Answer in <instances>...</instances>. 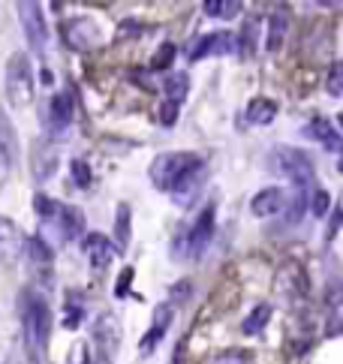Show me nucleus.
Returning <instances> with one entry per match:
<instances>
[{
    "label": "nucleus",
    "mask_w": 343,
    "mask_h": 364,
    "mask_svg": "<svg viewBox=\"0 0 343 364\" xmlns=\"http://www.w3.org/2000/svg\"><path fill=\"white\" fill-rule=\"evenodd\" d=\"M49 325H51V311L45 298L33 289H22V338L31 364H42L45 343H49Z\"/></svg>",
    "instance_id": "f257e3e1"
},
{
    "label": "nucleus",
    "mask_w": 343,
    "mask_h": 364,
    "mask_svg": "<svg viewBox=\"0 0 343 364\" xmlns=\"http://www.w3.org/2000/svg\"><path fill=\"white\" fill-rule=\"evenodd\" d=\"M214 220H217V205H205L199 211L196 223L187 226V232H181V238L175 241V259H199L208 250V244L214 238Z\"/></svg>",
    "instance_id": "f03ea898"
},
{
    "label": "nucleus",
    "mask_w": 343,
    "mask_h": 364,
    "mask_svg": "<svg viewBox=\"0 0 343 364\" xmlns=\"http://www.w3.org/2000/svg\"><path fill=\"white\" fill-rule=\"evenodd\" d=\"M36 85H33V72H31V58L24 51H15L6 60V99L12 108H27L33 103Z\"/></svg>",
    "instance_id": "7ed1b4c3"
},
{
    "label": "nucleus",
    "mask_w": 343,
    "mask_h": 364,
    "mask_svg": "<svg viewBox=\"0 0 343 364\" xmlns=\"http://www.w3.org/2000/svg\"><path fill=\"white\" fill-rule=\"evenodd\" d=\"M199 163H205V160L199 157V154H187V151L160 154V157L151 163V181H153V187H157V190H169V193H172V187H175L190 169H196Z\"/></svg>",
    "instance_id": "20e7f679"
},
{
    "label": "nucleus",
    "mask_w": 343,
    "mask_h": 364,
    "mask_svg": "<svg viewBox=\"0 0 343 364\" xmlns=\"http://www.w3.org/2000/svg\"><path fill=\"white\" fill-rule=\"evenodd\" d=\"M274 154H277V172L292 181L295 190H307L316 181L313 163H310V157H307L304 151H298V148H277Z\"/></svg>",
    "instance_id": "39448f33"
},
{
    "label": "nucleus",
    "mask_w": 343,
    "mask_h": 364,
    "mask_svg": "<svg viewBox=\"0 0 343 364\" xmlns=\"http://www.w3.org/2000/svg\"><path fill=\"white\" fill-rule=\"evenodd\" d=\"M94 343L99 349V361L112 364L117 347H121V322H117L115 313H99L94 320Z\"/></svg>",
    "instance_id": "423d86ee"
},
{
    "label": "nucleus",
    "mask_w": 343,
    "mask_h": 364,
    "mask_svg": "<svg viewBox=\"0 0 343 364\" xmlns=\"http://www.w3.org/2000/svg\"><path fill=\"white\" fill-rule=\"evenodd\" d=\"M238 51V36L235 33H226V31H217V33H202L190 42L187 49V58L190 60H202L205 54H232Z\"/></svg>",
    "instance_id": "0eeeda50"
},
{
    "label": "nucleus",
    "mask_w": 343,
    "mask_h": 364,
    "mask_svg": "<svg viewBox=\"0 0 343 364\" xmlns=\"http://www.w3.org/2000/svg\"><path fill=\"white\" fill-rule=\"evenodd\" d=\"M60 33H63V42H67L69 49H76V51H90V49H94V45L99 42L97 24L90 22V18H85V15L63 22Z\"/></svg>",
    "instance_id": "6e6552de"
},
{
    "label": "nucleus",
    "mask_w": 343,
    "mask_h": 364,
    "mask_svg": "<svg viewBox=\"0 0 343 364\" xmlns=\"http://www.w3.org/2000/svg\"><path fill=\"white\" fill-rule=\"evenodd\" d=\"M18 18H22V27H24V36H27V42H31V49L36 54H42L49 36H45V22H42L40 3H18Z\"/></svg>",
    "instance_id": "1a4fd4ad"
},
{
    "label": "nucleus",
    "mask_w": 343,
    "mask_h": 364,
    "mask_svg": "<svg viewBox=\"0 0 343 364\" xmlns=\"http://www.w3.org/2000/svg\"><path fill=\"white\" fill-rule=\"evenodd\" d=\"M72 124V97L67 90H60V94L51 97L49 103V112H45V126H49V133L54 139H63Z\"/></svg>",
    "instance_id": "9d476101"
},
{
    "label": "nucleus",
    "mask_w": 343,
    "mask_h": 364,
    "mask_svg": "<svg viewBox=\"0 0 343 364\" xmlns=\"http://www.w3.org/2000/svg\"><path fill=\"white\" fill-rule=\"evenodd\" d=\"M205 175H208V166L205 163H199L196 169H190L184 178L178 181L175 187H172V199H175V205L181 208H190L196 202V196L202 193V187H205Z\"/></svg>",
    "instance_id": "9b49d317"
},
{
    "label": "nucleus",
    "mask_w": 343,
    "mask_h": 364,
    "mask_svg": "<svg viewBox=\"0 0 343 364\" xmlns=\"http://www.w3.org/2000/svg\"><path fill=\"white\" fill-rule=\"evenodd\" d=\"M58 148L49 139H36L33 151H31V172L36 181H49L58 172Z\"/></svg>",
    "instance_id": "f8f14e48"
},
{
    "label": "nucleus",
    "mask_w": 343,
    "mask_h": 364,
    "mask_svg": "<svg viewBox=\"0 0 343 364\" xmlns=\"http://www.w3.org/2000/svg\"><path fill=\"white\" fill-rule=\"evenodd\" d=\"M169 325H172V307L169 304H160L157 311H153V322H151L148 334H144L142 343H139V349H142L144 358L153 356V349H157L160 343H162V338L169 334Z\"/></svg>",
    "instance_id": "ddd939ff"
},
{
    "label": "nucleus",
    "mask_w": 343,
    "mask_h": 364,
    "mask_svg": "<svg viewBox=\"0 0 343 364\" xmlns=\"http://www.w3.org/2000/svg\"><path fill=\"white\" fill-rule=\"evenodd\" d=\"M22 232L9 217H0V265H12L22 253Z\"/></svg>",
    "instance_id": "4468645a"
},
{
    "label": "nucleus",
    "mask_w": 343,
    "mask_h": 364,
    "mask_svg": "<svg viewBox=\"0 0 343 364\" xmlns=\"http://www.w3.org/2000/svg\"><path fill=\"white\" fill-rule=\"evenodd\" d=\"M115 244L106 238V235H99V232H90L87 238H85V253H87V262H90V268H97V271H103L108 262L115 259Z\"/></svg>",
    "instance_id": "2eb2a0df"
},
{
    "label": "nucleus",
    "mask_w": 343,
    "mask_h": 364,
    "mask_svg": "<svg viewBox=\"0 0 343 364\" xmlns=\"http://www.w3.org/2000/svg\"><path fill=\"white\" fill-rule=\"evenodd\" d=\"M283 208H286V196L280 187H265L250 199V211L256 217H274L283 211Z\"/></svg>",
    "instance_id": "dca6fc26"
},
{
    "label": "nucleus",
    "mask_w": 343,
    "mask_h": 364,
    "mask_svg": "<svg viewBox=\"0 0 343 364\" xmlns=\"http://www.w3.org/2000/svg\"><path fill=\"white\" fill-rule=\"evenodd\" d=\"M24 253H27V262H31V268L36 271V274H42V271H45V277L51 280V262H54V256H51V247L40 238V235H31V238L24 241Z\"/></svg>",
    "instance_id": "f3484780"
},
{
    "label": "nucleus",
    "mask_w": 343,
    "mask_h": 364,
    "mask_svg": "<svg viewBox=\"0 0 343 364\" xmlns=\"http://www.w3.org/2000/svg\"><path fill=\"white\" fill-rule=\"evenodd\" d=\"M85 232V214L76 205H63L60 208V235L63 241H76Z\"/></svg>",
    "instance_id": "a211bd4d"
},
{
    "label": "nucleus",
    "mask_w": 343,
    "mask_h": 364,
    "mask_svg": "<svg viewBox=\"0 0 343 364\" xmlns=\"http://www.w3.org/2000/svg\"><path fill=\"white\" fill-rule=\"evenodd\" d=\"M304 135H307V139H313V142H319V144H325L328 151H337L340 148L337 133L331 130V124L325 121V117H313V121L304 126Z\"/></svg>",
    "instance_id": "6ab92c4d"
},
{
    "label": "nucleus",
    "mask_w": 343,
    "mask_h": 364,
    "mask_svg": "<svg viewBox=\"0 0 343 364\" xmlns=\"http://www.w3.org/2000/svg\"><path fill=\"white\" fill-rule=\"evenodd\" d=\"M286 31H289V15L283 9H277V13H271L268 18V40H265V49L268 51H280V45L286 40Z\"/></svg>",
    "instance_id": "aec40b11"
},
{
    "label": "nucleus",
    "mask_w": 343,
    "mask_h": 364,
    "mask_svg": "<svg viewBox=\"0 0 343 364\" xmlns=\"http://www.w3.org/2000/svg\"><path fill=\"white\" fill-rule=\"evenodd\" d=\"M274 117H277V103H274V99H265V97L250 99V106H247V121L250 124L265 126V124L274 121Z\"/></svg>",
    "instance_id": "412c9836"
},
{
    "label": "nucleus",
    "mask_w": 343,
    "mask_h": 364,
    "mask_svg": "<svg viewBox=\"0 0 343 364\" xmlns=\"http://www.w3.org/2000/svg\"><path fill=\"white\" fill-rule=\"evenodd\" d=\"M115 247L117 250L130 247V205L126 202L117 205V214H115Z\"/></svg>",
    "instance_id": "4be33fe9"
},
{
    "label": "nucleus",
    "mask_w": 343,
    "mask_h": 364,
    "mask_svg": "<svg viewBox=\"0 0 343 364\" xmlns=\"http://www.w3.org/2000/svg\"><path fill=\"white\" fill-rule=\"evenodd\" d=\"M9 124H0V184L9 178V169H12V135H9Z\"/></svg>",
    "instance_id": "5701e85b"
},
{
    "label": "nucleus",
    "mask_w": 343,
    "mask_h": 364,
    "mask_svg": "<svg viewBox=\"0 0 343 364\" xmlns=\"http://www.w3.org/2000/svg\"><path fill=\"white\" fill-rule=\"evenodd\" d=\"M166 99H172V103H184L187 94H190V78H187V72H172V76L166 78Z\"/></svg>",
    "instance_id": "b1692460"
},
{
    "label": "nucleus",
    "mask_w": 343,
    "mask_h": 364,
    "mask_svg": "<svg viewBox=\"0 0 343 364\" xmlns=\"http://www.w3.org/2000/svg\"><path fill=\"white\" fill-rule=\"evenodd\" d=\"M268 320H271V304H256V307L250 311L247 320H244L241 331H244V334H259V331L268 325Z\"/></svg>",
    "instance_id": "393cba45"
},
{
    "label": "nucleus",
    "mask_w": 343,
    "mask_h": 364,
    "mask_svg": "<svg viewBox=\"0 0 343 364\" xmlns=\"http://www.w3.org/2000/svg\"><path fill=\"white\" fill-rule=\"evenodd\" d=\"M202 9H205V15H211V18H235L241 13V3L238 0H205Z\"/></svg>",
    "instance_id": "a878e982"
},
{
    "label": "nucleus",
    "mask_w": 343,
    "mask_h": 364,
    "mask_svg": "<svg viewBox=\"0 0 343 364\" xmlns=\"http://www.w3.org/2000/svg\"><path fill=\"white\" fill-rule=\"evenodd\" d=\"M325 90H328V97H343V60L331 63L328 78H325Z\"/></svg>",
    "instance_id": "bb28decb"
},
{
    "label": "nucleus",
    "mask_w": 343,
    "mask_h": 364,
    "mask_svg": "<svg viewBox=\"0 0 343 364\" xmlns=\"http://www.w3.org/2000/svg\"><path fill=\"white\" fill-rule=\"evenodd\" d=\"M304 208H307V190H295L292 202H289V211H286V223L292 226V223H298V220H301Z\"/></svg>",
    "instance_id": "cd10ccee"
},
{
    "label": "nucleus",
    "mask_w": 343,
    "mask_h": 364,
    "mask_svg": "<svg viewBox=\"0 0 343 364\" xmlns=\"http://www.w3.org/2000/svg\"><path fill=\"white\" fill-rule=\"evenodd\" d=\"M69 169H72V181L81 187V190H87L90 184H94V172H90L87 163H81V160H72L69 163Z\"/></svg>",
    "instance_id": "c85d7f7f"
},
{
    "label": "nucleus",
    "mask_w": 343,
    "mask_h": 364,
    "mask_svg": "<svg viewBox=\"0 0 343 364\" xmlns=\"http://www.w3.org/2000/svg\"><path fill=\"white\" fill-rule=\"evenodd\" d=\"M172 60H175V45H172V42H162L160 49L153 51L151 67H153V69H169V67H172Z\"/></svg>",
    "instance_id": "c756f323"
},
{
    "label": "nucleus",
    "mask_w": 343,
    "mask_h": 364,
    "mask_svg": "<svg viewBox=\"0 0 343 364\" xmlns=\"http://www.w3.org/2000/svg\"><path fill=\"white\" fill-rule=\"evenodd\" d=\"M253 31H256V22H247V24H244V31H241V36H238V51L244 54V58H250V54H253V42H256Z\"/></svg>",
    "instance_id": "7c9ffc66"
},
{
    "label": "nucleus",
    "mask_w": 343,
    "mask_h": 364,
    "mask_svg": "<svg viewBox=\"0 0 343 364\" xmlns=\"http://www.w3.org/2000/svg\"><path fill=\"white\" fill-rule=\"evenodd\" d=\"M33 211L40 214L42 220H51V217H54V211H58V205H54V202H51V199L45 196V193H36V196H33Z\"/></svg>",
    "instance_id": "2f4dec72"
},
{
    "label": "nucleus",
    "mask_w": 343,
    "mask_h": 364,
    "mask_svg": "<svg viewBox=\"0 0 343 364\" xmlns=\"http://www.w3.org/2000/svg\"><path fill=\"white\" fill-rule=\"evenodd\" d=\"M208 364H247V356L238 349H226V352H217V356L208 358Z\"/></svg>",
    "instance_id": "473e14b6"
},
{
    "label": "nucleus",
    "mask_w": 343,
    "mask_h": 364,
    "mask_svg": "<svg viewBox=\"0 0 343 364\" xmlns=\"http://www.w3.org/2000/svg\"><path fill=\"white\" fill-rule=\"evenodd\" d=\"M328 202H331L328 193H325V190H316L313 199H310V211L316 217H325V214H328Z\"/></svg>",
    "instance_id": "72a5a7b5"
},
{
    "label": "nucleus",
    "mask_w": 343,
    "mask_h": 364,
    "mask_svg": "<svg viewBox=\"0 0 343 364\" xmlns=\"http://www.w3.org/2000/svg\"><path fill=\"white\" fill-rule=\"evenodd\" d=\"M175 121H178V103L166 99V103L160 106V124H162V126H172Z\"/></svg>",
    "instance_id": "f704fd0d"
},
{
    "label": "nucleus",
    "mask_w": 343,
    "mask_h": 364,
    "mask_svg": "<svg viewBox=\"0 0 343 364\" xmlns=\"http://www.w3.org/2000/svg\"><path fill=\"white\" fill-rule=\"evenodd\" d=\"M130 280H133V268H124V271H121V280H117V286H115V295H117V298L126 295V286H130Z\"/></svg>",
    "instance_id": "c9c22d12"
},
{
    "label": "nucleus",
    "mask_w": 343,
    "mask_h": 364,
    "mask_svg": "<svg viewBox=\"0 0 343 364\" xmlns=\"http://www.w3.org/2000/svg\"><path fill=\"white\" fill-rule=\"evenodd\" d=\"M337 124H340V126H343V112H340V115H337Z\"/></svg>",
    "instance_id": "e433bc0d"
},
{
    "label": "nucleus",
    "mask_w": 343,
    "mask_h": 364,
    "mask_svg": "<svg viewBox=\"0 0 343 364\" xmlns=\"http://www.w3.org/2000/svg\"><path fill=\"white\" fill-rule=\"evenodd\" d=\"M337 169H340V172H343V157H340V163H337Z\"/></svg>",
    "instance_id": "4c0bfd02"
}]
</instances>
